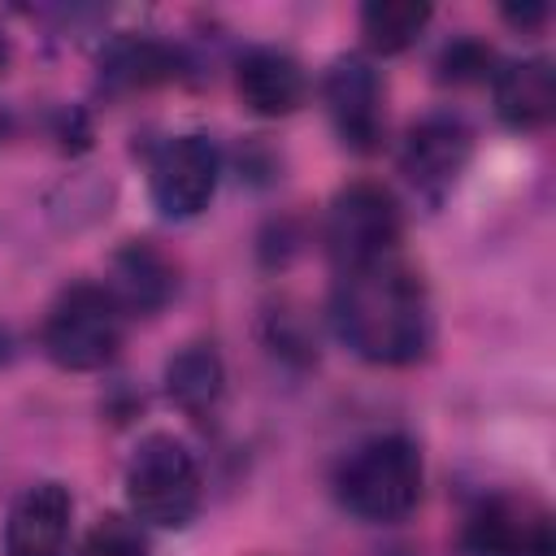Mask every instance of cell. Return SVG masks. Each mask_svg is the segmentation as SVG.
I'll use <instances>...</instances> for the list:
<instances>
[{"instance_id":"6da1fadb","label":"cell","mask_w":556,"mask_h":556,"mask_svg":"<svg viewBox=\"0 0 556 556\" xmlns=\"http://www.w3.org/2000/svg\"><path fill=\"white\" fill-rule=\"evenodd\" d=\"M334 334L374 365H413L430 348V295L400 256L343 269L330 291Z\"/></svg>"},{"instance_id":"7a4b0ae2","label":"cell","mask_w":556,"mask_h":556,"mask_svg":"<svg viewBox=\"0 0 556 556\" xmlns=\"http://www.w3.org/2000/svg\"><path fill=\"white\" fill-rule=\"evenodd\" d=\"M339 504L361 521H404L421 500V452L404 434H374L356 443L334 473Z\"/></svg>"},{"instance_id":"3957f363","label":"cell","mask_w":556,"mask_h":556,"mask_svg":"<svg viewBox=\"0 0 556 556\" xmlns=\"http://www.w3.org/2000/svg\"><path fill=\"white\" fill-rule=\"evenodd\" d=\"M200 465L174 434H148L126 460L130 513L161 530H182L200 513Z\"/></svg>"},{"instance_id":"277c9868","label":"cell","mask_w":556,"mask_h":556,"mask_svg":"<svg viewBox=\"0 0 556 556\" xmlns=\"http://www.w3.org/2000/svg\"><path fill=\"white\" fill-rule=\"evenodd\" d=\"M122 330H126V317L109 300V291L100 282H74L52 300L39 343L52 365L70 374H91L117 356Z\"/></svg>"},{"instance_id":"5b68a950","label":"cell","mask_w":556,"mask_h":556,"mask_svg":"<svg viewBox=\"0 0 556 556\" xmlns=\"http://www.w3.org/2000/svg\"><path fill=\"white\" fill-rule=\"evenodd\" d=\"M400 204L378 182H348L326 208V252L334 269H361L395 256Z\"/></svg>"},{"instance_id":"8992f818","label":"cell","mask_w":556,"mask_h":556,"mask_svg":"<svg viewBox=\"0 0 556 556\" xmlns=\"http://www.w3.org/2000/svg\"><path fill=\"white\" fill-rule=\"evenodd\" d=\"M460 547L469 556H556V534L539 500L491 495L465 517Z\"/></svg>"},{"instance_id":"52a82bcc","label":"cell","mask_w":556,"mask_h":556,"mask_svg":"<svg viewBox=\"0 0 556 556\" xmlns=\"http://www.w3.org/2000/svg\"><path fill=\"white\" fill-rule=\"evenodd\" d=\"M217 178H222V156H217L213 139L178 135L152 156V174H148L152 204L165 217H178V222L195 217V213L208 208V200L217 191Z\"/></svg>"},{"instance_id":"ba28073f","label":"cell","mask_w":556,"mask_h":556,"mask_svg":"<svg viewBox=\"0 0 556 556\" xmlns=\"http://www.w3.org/2000/svg\"><path fill=\"white\" fill-rule=\"evenodd\" d=\"M469 152H473V135L460 117L452 113H430L421 117L404 148H400V174L426 195V200H439L443 191H452V182L465 174L469 165Z\"/></svg>"},{"instance_id":"9c48e42d","label":"cell","mask_w":556,"mask_h":556,"mask_svg":"<svg viewBox=\"0 0 556 556\" xmlns=\"http://www.w3.org/2000/svg\"><path fill=\"white\" fill-rule=\"evenodd\" d=\"M326 113L352 152H369L382 139V83L365 56H339L321 83Z\"/></svg>"},{"instance_id":"30bf717a","label":"cell","mask_w":556,"mask_h":556,"mask_svg":"<svg viewBox=\"0 0 556 556\" xmlns=\"http://www.w3.org/2000/svg\"><path fill=\"white\" fill-rule=\"evenodd\" d=\"M74 500L61 482L26 486L4 521V556H65Z\"/></svg>"},{"instance_id":"8fae6325","label":"cell","mask_w":556,"mask_h":556,"mask_svg":"<svg viewBox=\"0 0 556 556\" xmlns=\"http://www.w3.org/2000/svg\"><path fill=\"white\" fill-rule=\"evenodd\" d=\"M100 287L122 308V317H152L169 304L178 278H174V265L165 261L161 248H152L148 239H130L113 252L109 278Z\"/></svg>"},{"instance_id":"7c38bea8","label":"cell","mask_w":556,"mask_h":556,"mask_svg":"<svg viewBox=\"0 0 556 556\" xmlns=\"http://www.w3.org/2000/svg\"><path fill=\"white\" fill-rule=\"evenodd\" d=\"M235 91L256 117H287L304 104L308 83H304V70L295 56H287L278 48H252L239 56Z\"/></svg>"},{"instance_id":"4fadbf2b","label":"cell","mask_w":556,"mask_h":556,"mask_svg":"<svg viewBox=\"0 0 556 556\" xmlns=\"http://www.w3.org/2000/svg\"><path fill=\"white\" fill-rule=\"evenodd\" d=\"M495 113L508 130H543L556 113V70L543 56L513 61L495 74Z\"/></svg>"},{"instance_id":"5bb4252c","label":"cell","mask_w":556,"mask_h":556,"mask_svg":"<svg viewBox=\"0 0 556 556\" xmlns=\"http://www.w3.org/2000/svg\"><path fill=\"white\" fill-rule=\"evenodd\" d=\"M222 387H226V369L213 343H187L165 361V391L191 417L208 413L222 400Z\"/></svg>"},{"instance_id":"9a60e30c","label":"cell","mask_w":556,"mask_h":556,"mask_svg":"<svg viewBox=\"0 0 556 556\" xmlns=\"http://www.w3.org/2000/svg\"><path fill=\"white\" fill-rule=\"evenodd\" d=\"M100 74L113 87H156V83H169L178 74V52L161 39L126 35V39H113L104 48Z\"/></svg>"},{"instance_id":"2e32d148","label":"cell","mask_w":556,"mask_h":556,"mask_svg":"<svg viewBox=\"0 0 556 556\" xmlns=\"http://www.w3.org/2000/svg\"><path fill=\"white\" fill-rule=\"evenodd\" d=\"M430 26V4L426 0H374L361 9V35L374 52L395 56L421 39Z\"/></svg>"},{"instance_id":"e0dca14e","label":"cell","mask_w":556,"mask_h":556,"mask_svg":"<svg viewBox=\"0 0 556 556\" xmlns=\"http://www.w3.org/2000/svg\"><path fill=\"white\" fill-rule=\"evenodd\" d=\"M78 556H152L148 552V539L135 521L126 517H100L87 539L78 543Z\"/></svg>"},{"instance_id":"ac0fdd59","label":"cell","mask_w":556,"mask_h":556,"mask_svg":"<svg viewBox=\"0 0 556 556\" xmlns=\"http://www.w3.org/2000/svg\"><path fill=\"white\" fill-rule=\"evenodd\" d=\"M491 48L478 39H452L439 56V78L443 83H482L491 74Z\"/></svg>"},{"instance_id":"d6986e66","label":"cell","mask_w":556,"mask_h":556,"mask_svg":"<svg viewBox=\"0 0 556 556\" xmlns=\"http://www.w3.org/2000/svg\"><path fill=\"white\" fill-rule=\"evenodd\" d=\"M504 22H513V26L530 30V26L547 22V4H543V0H530V4H508V9H504Z\"/></svg>"},{"instance_id":"ffe728a7","label":"cell","mask_w":556,"mask_h":556,"mask_svg":"<svg viewBox=\"0 0 556 556\" xmlns=\"http://www.w3.org/2000/svg\"><path fill=\"white\" fill-rule=\"evenodd\" d=\"M9 61H13V48H9V35H4V26H0V74L9 70Z\"/></svg>"},{"instance_id":"44dd1931","label":"cell","mask_w":556,"mask_h":556,"mask_svg":"<svg viewBox=\"0 0 556 556\" xmlns=\"http://www.w3.org/2000/svg\"><path fill=\"white\" fill-rule=\"evenodd\" d=\"M9 135V117H4V109H0V139Z\"/></svg>"}]
</instances>
